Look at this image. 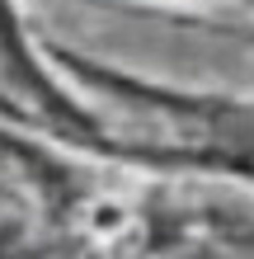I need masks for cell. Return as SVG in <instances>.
I'll return each instance as SVG.
<instances>
[{"mask_svg":"<svg viewBox=\"0 0 254 259\" xmlns=\"http://www.w3.org/2000/svg\"><path fill=\"white\" fill-rule=\"evenodd\" d=\"M249 5H254V0H249Z\"/></svg>","mask_w":254,"mask_h":259,"instance_id":"2","label":"cell"},{"mask_svg":"<svg viewBox=\"0 0 254 259\" xmlns=\"http://www.w3.org/2000/svg\"><path fill=\"white\" fill-rule=\"evenodd\" d=\"M0 62H5V71L42 104V109H57V118H71V123H89L85 113H76V104L42 75V66L33 62L28 38H24V24H19V14H14V0H0Z\"/></svg>","mask_w":254,"mask_h":259,"instance_id":"1","label":"cell"}]
</instances>
